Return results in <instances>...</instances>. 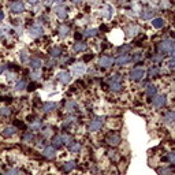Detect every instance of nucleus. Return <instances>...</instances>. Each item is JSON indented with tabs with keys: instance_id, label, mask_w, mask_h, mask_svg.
<instances>
[{
	"instance_id": "393cba45",
	"label": "nucleus",
	"mask_w": 175,
	"mask_h": 175,
	"mask_svg": "<svg viewBox=\"0 0 175 175\" xmlns=\"http://www.w3.org/2000/svg\"><path fill=\"white\" fill-rule=\"evenodd\" d=\"M60 138H62V142L65 144V145H71L73 144V138L68 134H62Z\"/></svg>"
},
{
	"instance_id": "c9c22d12",
	"label": "nucleus",
	"mask_w": 175,
	"mask_h": 175,
	"mask_svg": "<svg viewBox=\"0 0 175 175\" xmlns=\"http://www.w3.org/2000/svg\"><path fill=\"white\" fill-rule=\"evenodd\" d=\"M74 121H75V118H74V116H68L67 119H65V122H63V125H65V126H68L70 123H73Z\"/></svg>"
},
{
	"instance_id": "423d86ee",
	"label": "nucleus",
	"mask_w": 175,
	"mask_h": 175,
	"mask_svg": "<svg viewBox=\"0 0 175 175\" xmlns=\"http://www.w3.org/2000/svg\"><path fill=\"white\" fill-rule=\"evenodd\" d=\"M114 63H115V59L114 57H111V56H101L100 60H99V65H100L101 67H104V68L112 67Z\"/></svg>"
},
{
	"instance_id": "39448f33",
	"label": "nucleus",
	"mask_w": 175,
	"mask_h": 175,
	"mask_svg": "<svg viewBox=\"0 0 175 175\" xmlns=\"http://www.w3.org/2000/svg\"><path fill=\"white\" fill-rule=\"evenodd\" d=\"M144 77H145V70L141 67L133 68L129 74V78L131 79V81H139V79H142Z\"/></svg>"
},
{
	"instance_id": "2f4dec72",
	"label": "nucleus",
	"mask_w": 175,
	"mask_h": 175,
	"mask_svg": "<svg viewBox=\"0 0 175 175\" xmlns=\"http://www.w3.org/2000/svg\"><path fill=\"white\" fill-rule=\"evenodd\" d=\"M59 55H60V48L59 46H56V48H54V49L51 51V56L52 57H57Z\"/></svg>"
},
{
	"instance_id": "b1692460",
	"label": "nucleus",
	"mask_w": 175,
	"mask_h": 175,
	"mask_svg": "<svg viewBox=\"0 0 175 175\" xmlns=\"http://www.w3.org/2000/svg\"><path fill=\"white\" fill-rule=\"evenodd\" d=\"M68 33H70V28H68L67 25H60V28H59V34H60L62 37H67Z\"/></svg>"
},
{
	"instance_id": "4c0bfd02",
	"label": "nucleus",
	"mask_w": 175,
	"mask_h": 175,
	"mask_svg": "<svg viewBox=\"0 0 175 175\" xmlns=\"http://www.w3.org/2000/svg\"><path fill=\"white\" fill-rule=\"evenodd\" d=\"M40 126H41V122L38 121V119H36V121H34V123H32V129L34 130V129H38Z\"/></svg>"
},
{
	"instance_id": "79ce46f5",
	"label": "nucleus",
	"mask_w": 175,
	"mask_h": 175,
	"mask_svg": "<svg viewBox=\"0 0 175 175\" xmlns=\"http://www.w3.org/2000/svg\"><path fill=\"white\" fill-rule=\"evenodd\" d=\"M18 174V171H17V170H14V168H12V170H10V171H7V174L6 175H17Z\"/></svg>"
},
{
	"instance_id": "f3484780",
	"label": "nucleus",
	"mask_w": 175,
	"mask_h": 175,
	"mask_svg": "<svg viewBox=\"0 0 175 175\" xmlns=\"http://www.w3.org/2000/svg\"><path fill=\"white\" fill-rule=\"evenodd\" d=\"M41 66H43V62H41V59H38V57H33L32 60H30V67H32V70H38Z\"/></svg>"
},
{
	"instance_id": "49530a36",
	"label": "nucleus",
	"mask_w": 175,
	"mask_h": 175,
	"mask_svg": "<svg viewBox=\"0 0 175 175\" xmlns=\"http://www.w3.org/2000/svg\"><path fill=\"white\" fill-rule=\"evenodd\" d=\"M71 1H74V3H81L82 0H71Z\"/></svg>"
},
{
	"instance_id": "473e14b6",
	"label": "nucleus",
	"mask_w": 175,
	"mask_h": 175,
	"mask_svg": "<svg viewBox=\"0 0 175 175\" xmlns=\"http://www.w3.org/2000/svg\"><path fill=\"white\" fill-rule=\"evenodd\" d=\"M0 115H1V116H10L11 110L10 108H1V110H0Z\"/></svg>"
},
{
	"instance_id": "c85d7f7f",
	"label": "nucleus",
	"mask_w": 175,
	"mask_h": 175,
	"mask_svg": "<svg viewBox=\"0 0 175 175\" xmlns=\"http://www.w3.org/2000/svg\"><path fill=\"white\" fill-rule=\"evenodd\" d=\"M156 86L155 85H149L148 86V89H147V94L148 96H150V97H153L155 94H156Z\"/></svg>"
},
{
	"instance_id": "f8f14e48",
	"label": "nucleus",
	"mask_w": 175,
	"mask_h": 175,
	"mask_svg": "<svg viewBox=\"0 0 175 175\" xmlns=\"http://www.w3.org/2000/svg\"><path fill=\"white\" fill-rule=\"evenodd\" d=\"M107 142L110 144V145H112V147H116V145L121 142V137H119L118 134H110V136L107 137Z\"/></svg>"
},
{
	"instance_id": "412c9836",
	"label": "nucleus",
	"mask_w": 175,
	"mask_h": 175,
	"mask_svg": "<svg viewBox=\"0 0 175 175\" xmlns=\"http://www.w3.org/2000/svg\"><path fill=\"white\" fill-rule=\"evenodd\" d=\"M73 73L75 75H82L85 73V66L84 65H75L73 66Z\"/></svg>"
},
{
	"instance_id": "1a4fd4ad",
	"label": "nucleus",
	"mask_w": 175,
	"mask_h": 175,
	"mask_svg": "<svg viewBox=\"0 0 175 175\" xmlns=\"http://www.w3.org/2000/svg\"><path fill=\"white\" fill-rule=\"evenodd\" d=\"M166 101H167V99H166V96H161V94H159V96H155L153 97V107L156 108H161V107H164V104Z\"/></svg>"
},
{
	"instance_id": "de8ad7c7",
	"label": "nucleus",
	"mask_w": 175,
	"mask_h": 175,
	"mask_svg": "<svg viewBox=\"0 0 175 175\" xmlns=\"http://www.w3.org/2000/svg\"><path fill=\"white\" fill-rule=\"evenodd\" d=\"M52 1H56V3H62V1H65V0H52Z\"/></svg>"
},
{
	"instance_id": "20e7f679",
	"label": "nucleus",
	"mask_w": 175,
	"mask_h": 175,
	"mask_svg": "<svg viewBox=\"0 0 175 175\" xmlns=\"http://www.w3.org/2000/svg\"><path fill=\"white\" fill-rule=\"evenodd\" d=\"M10 11L12 14H22L25 11V4L22 0H15L10 4Z\"/></svg>"
},
{
	"instance_id": "a18cd8bd",
	"label": "nucleus",
	"mask_w": 175,
	"mask_h": 175,
	"mask_svg": "<svg viewBox=\"0 0 175 175\" xmlns=\"http://www.w3.org/2000/svg\"><path fill=\"white\" fill-rule=\"evenodd\" d=\"M171 56H172V59H175V49L171 51Z\"/></svg>"
},
{
	"instance_id": "58836bf2",
	"label": "nucleus",
	"mask_w": 175,
	"mask_h": 175,
	"mask_svg": "<svg viewBox=\"0 0 175 175\" xmlns=\"http://www.w3.org/2000/svg\"><path fill=\"white\" fill-rule=\"evenodd\" d=\"M168 160L171 161L172 164H175V152H171V153H168Z\"/></svg>"
},
{
	"instance_id": "5701e85b",
	"label": "nucleus",
	"mask_w": 175,
	"mask_h": 175,
	"mask_svg": "<svg viewBox=\"0 0 175 175\" xmlns=\"http://www.w3.org/2000/svg\"><path fill=\"white\" fill-rule=\"evenodd\" d=\"M164 121L167 122V123H172V122H175V112L174 111H168V112H166Z\"/></svg>"
},
{
	"instance_id": "f03ea898",
	"label": "nucleus",
	"mask_w": 175,
	"mask_h": 175,
	"mask_svg": "<svg viewBox=\"0 0 175 175\" xmlns=\"http://www.w3.org/2000/svg\"><path fill=\"white\" fill-rule=\"evenodd\" d=\"M110 89L112 90V92H121L122 90V84H121V77H119L118 74H115L111 77L110 79Z\"/></svg>"
},
{
	"instance_id": "f704fd0d",
	"label": "nucleus",
	"mask_w": 175,
	"mask_h": 175,
	"mask_svg": "<svg viewBox=\"0 0 175 175\" xmlns=\"http://www.w3.org/2000/svg\"><path fill=\"white\" fill-rule=\"evenodd\" d=\"M19 57H21V62H22V63H26V60H28V54H26V51H23V52H21V55H19Z\"/></svg>"
},
{
	"instance_id": "a878e982",
	"label": "nucleus",
	"mask_w": 175,
	"mask_h": 175,
	"mask_svg": "<svg viewBox=\"0 0 175 175\" xmlns=\"http://www.w3.org/2000/svg\"><path fill=\"white\" fill-rule=\"evenodd\" d=\"M62 145H63V142H62V138L60 136H56L54 139H52V147L56 149V148H60Z\"/></svg>"
},
{
	"instance_id": "dca6fc26",
	"label": "nucleus",
	"mask_w": 175,
	"mask_h": 175,
	"mask_svg": "<svg viewBox=\"0 0 175 175\" xmlns=\"http://www.w3.org/2000/svg\"><path fill=\"white\" fill-rule=\"evenodd\" d=\"M153 15H155V11L152 10V8H145V10H142V12H141L142 19H153Z\"/></svg>"
},
{
	"instance_id": "7ed1b4c3",
	"label": "nucleus",
	"mask_w": 175,
	"mask_h": 175,
	"mask_svg": "<svg viewBox=\"0 0 175 175\" xmlns=\"http://www.w3.org/2000/svg\"><path fill=\"white\" fill-rule=\"evenodd\" d=\"M159 49L163 54H171V51L175 49V43L171 40H164L163 43L159 44Z\"/></svg>"
},
{
	"instance_id": "a19ab883",
	"label": "nucleus",
	"mask_w": 175,
	"mask_h": 175,
	"mask_svg": "<svg viewBox=\"0 0 175 175\" xmlns=\"http://www.w3.org/2000/svg\"><path fill=\"white\" fill-rule=\"evenodd\" d=\"M168 67L171 68V70H175V59H171V60L168 62Z\"/></svg>"
},
{
	"instance_id": "c756f323",
	"label": "nucleus",
	"mask_w": 175,
	"mask_h": 175,
	"mask_svg": "<svg viewBox=\"0 0 175 175\" xmlns=\"http://www.w3.org/2000/svg\"><path fill=\"white\" fill-rule=\"evenodd\" d=\"M97 33H99V29H88L85 32V36L86 37H93V36H96Z\"/></svg>"
},
{
	"instance_id": "ea45409f",
	"label": "nucleus",
	"mask_w": 175,
	"mask_h": 175,
	"mask_svg": "<svg viewBox=\"0 0 175 175\" xmlns=\"http://www.w3.org/2000/svg\"><path fill=\"white\" fill-rule=\"evenodd\" d=\"M160 175H170L171 174V170H170V168H164V170H160Z\"/></svg>"
},
{
	"instance_id": "37998d69",
	"label": "nucleus",
	"mask_w": 175,
	"mask_h": 175,
	"mask_svg": "<svg viewBox=\"0 0 175 175\" xmlns=\"http://www.w3.org/2000/svg\"><path fill=\"white\" fill-rule=\"evenodd\" d=\"M4 19V12H3V10H0V22Z\"/></svg>"
},
{
	"instance_id": "cd10ccee",
	"label": "nucleus",
	"mask_w": 175,
	"mask_h": 175,
	"mask_svg": "<svg viewBox=\"0 0 175 175\" xmlns=\"http://www.w3.org/2000/svg\"><path fill=\"white\" fill-rule=\"evenodd\" d=\"M26 86H28L26 81H25V79H21V81H19V82L15 85V89H17V90H25Z\"/></svg>"
},
{
	"instance_id": "aec40b11",
	"label": "nucleus",
	"mask_w": 175,
	"mask_h": 175,
	"mask_svg": "<svg viewBox=\"0 0 175 175\" xmlns=\"http://www.w3.org/2000/svg\"><path fill=\"white\" fill-rule=\"evenodd\" d=\"M164 19H161V18H153L152 19V26H153L155 29H161L163 26H164Z\"/></svg>"
},
{
	"instance_id": "9d476101",
	"label": "nucleus",
	"mask_w": 175,
	"mask_h": 175,
	"mask_svg": "<svg viewBox=\"0 0 175 175\" xmlns=\"http://www.w3.org/2000/svg\"><path fill=\"white\" fill-rule=\"evenodd\" d=\"M57 79H59L62 84H65L66 85V84H68L70 81H71V74H70L68 71H60L59 74H57Z\"/></svg>"
},
{
	"instance_id": "6e6552de",
	"label": "nucleus",
	"mask_w": 175,
	"mask_h": 175,
	"mask_svg": "<svg viewBox=\"0 0 175 175\" xmlns=\"http://www.w3.org/2000/svg\"><path fill=\"white\" fill-rule=\"evenodd\" d=\"M130 62H131V56H130L129 54H121L118 56V59H116L118 66H125V65H127V63H130Z\"/></svg>"
},
{
	"instance_id": "9b49d317",
	"label": "nucleus",
	"mask_w": 175,
	"mask_h": 175,
	"mask_svg": "<svg viewBox=\"0 0 175 175\" xmlns=\"http://www.w3.org/2000/svg\"><path fill=\"white\" fill-rule=\"evenodd\" d=\"M55 12H56V15L60 19H66V18H67V8H66L65 6H59V7H56V8H55Z\"/></svg>"
},
{
	"instance_id": "2eb2a0df",
	"label": "nucleus",
	"mask_w": 175,
	"mask_h": 175,
	"mask_svg": "<svg viewBox=\"0 0 175 175\" xmlns=\"http://www.w3.org/2000/svg\"><path fill=\"white\" fill-rule=\"evenodd\" d=\"M56 103H52V101H48V103H44L43 104V112H51V111L56 110Z\"/></svg>"
},
{
	"instance_id": "72a5a7b5",
	"label": "nucleus",
	"mask_w": 175,
	"mask_h": 175,
	"mask_svg": "<svg viewBox=\"0 0 175 175\" xmlns=\"http://www.w3.org/2000/svg\"><path fill=\"white\" fill-rule=\"evenodd\" d=\"M22 138L25 139V141H33V139H34V136H33V133H26V134H23Z\"/></svg>"
},
{
	"instance_id": "09e8293b",
	"label": "nucleus",
	"mask_w": 175,
	"mask_h": 175,
	"mask_svg": "<svg viewBox=\"0 0 175 175\" xmlns=\"http://www.w3.org/2000/svg\"><path fill=\"white\" fill-rule=\"evenodd\" d=\"M17 175H26V174H23V172H18Z\"/></svg>"
},
{
	"instance_id": "c03bdc74",
	"label": "nucleus",
	"mask_w": 175,
	"mask_h": 175,
	"mask_svg": "<svg viewBox=\"0 0 175 175\" xmlns=\"http://www.w3.org/2000/svg\"><path fill=\"white\" fill-rule=\"evenodd\" d=\"M28 3H30V4H37V3H38V0H28Z\"/></svg>"
},
{
	"instance_id": "e433bc0d",
	"label": "nucleus",
	"mask_w": 175,
	"mask_h": 175,
	"mask_svg": "<svg viewBox=\"0 0 175 175\" xmlns=\"http://www.w3.org/2000/svg\"><path fill=\"white\" fill-rule=\"evenodd\" d=\"M159 74V68L155 67V68H150L149 70V77H155V75Z\"/></svg>"
},
{
	"instance_id": "4be33fe9",
	"label": "nucleus",
	"mask_w": 175,
	"mask_h": 175,
	"mask_svg": "<svg viewBox=\"0 0 175 175\" xmlns=\"http://www.w3.org/2000/svg\"><path fill=\"white\" fill-rule=\"evenodd\" d=\"M66 110L68 112H75V111H78V104L75 103V101H68L66 104Z\"/></svg>"
},
{
	"instance_id": "0eeeda50",
	"label": "nucleus",
	"mask_w": 175,
	"mask_h": 175,
	"mask_svg": "<svg viewBox=\"0 0 175 175\" xmlns=\"http://www.w3.org/2000/svg\"><path fill=\"white\" fill-rule=\"evenodd\" d=\"M29 33H30V36H32L33 38H37V37H40L41 34H43L44 30H43V28H41V25H34V26L30 28Z\"/></svg>"
},
{
	"instance_id": "bb28decb",
	"label": "nucleus",
	"mask_w": 175,
	"mask_h": 175,
	"mask_svg": "<svg viewBox=\"0 0 175 175\" xmlns=\"http://www.w3.org/2000/svg\"><path fill=\"white\" fill-rule=\"evenodd\" d=\"M68 147H70V152H73V153H77L81 150V144L79 142H73V145H68Z\"/></svg>"
},
{
	"instance_id": "ddd939ff",
	"label": "nucleus",
	"mask_w": 175,
	"mask_h": 175,
	"mask_svg": "<svg viewBox=\"0 0 175 175\" xmlns=\"http://www.w3.org/2000/svg\"><path fill=\"white\" fill-rule=\"evenodd\" d=\"M1 134H3V137H6V138H8V137H12L17 134V129H15L14 126H7L6 129L1 131Z\"/></svg>"
},
{
	"instance_id": "7c9ffc66",
	"label": "nucleus",
	"mask_w": 175,
	"mask_h": 175,
	"mask_svg": "<svg viewBox=\"0 0 175 175\" xmlns=\"http://www.w3.org/2000/svg\"><path fill=\"white\" fill-rule=\"evenodd\" d=\"M104 17H105V19H110L111 17H112V7H110V6L105 7V14H104Z\"/></svg>"
},
{
	"instance_id": "f257e3e1",
	"label": "nucleus",
	"mask_w": 175,
	"mask_h": 175,
	"mask_svg": "<svg viewBox=\"0 0 175 175\" xmlns=\"http://www.w3.org/2000/svg\"><path fill=\"white\" fill-rule=\"evenodd\" d=\"M104 123V116H96V118L90 121V123L88 125V130L90 133H94V131H99L101 129V126Z\"/></svg>"
},
{
	"instance_id": "4468645a",
	"label": "nucleus",
	"mask_w": 175,
	"mask_h": 175,
	"mask_svg": "<svg viewBox=\"0 0 175 175\" xmlns=\"http://www.w3.org/2000/svg\"><path fill=\"white\" fill-rule=\"evenodd\" d=\"M43 155L45 157H48V159H54L55 155H56L55 153V148L54 147H45L43 149Z\"/></svg>"
},
{
	"instance_id": "6ab92c4d",
	"label": "nucleus",
	"mask_w": 175,
	"mask_h": 175,
	"mask_svg": "<svg viewBox=\"0 0 175 175\" xmlns=\"http://www.w3.org/2000/svg\"><path fill=\"white\" fill-rule=\"evenodd\" d=\"M86 49V44L82 43V41H77V43L74 44V46H73V51L74 52H82V51Z\"/></svg>"
},
{
	"instance_id": "a211bd4d",
	"label": "nucleus",
	"mask_w": 175,
	"mask_h": 175,
	"mask_svg": "<svg viewBox=\"0 0 175 175\" xmlns=\"http://www.w3.org/2000/svg\"><path fill=\"white\" fill-rule=\"evenodd\" d=\"M75 164H77V163H75L74 160L66 161L65 164H63V171H65V172H70V171H73V170L75 168Z\"/></svg>"
}]
</instances>
